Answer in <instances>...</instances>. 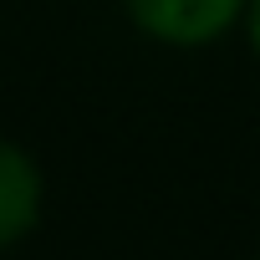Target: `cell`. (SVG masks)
<instances>
[{
    "label": "cell",
    "mask_w": 260,
    "mask_h": 260,
    "mask_svg": "<svg viewBox=\"0 0 260 260\" xmlns=\"http://www.w3.org/2000/svg\"><path fill=\"white\" fill-rule=\"evenodd\" d=\"M127 21L164 46H209L245 21V0H122Z\"/></svg>",
    "instance_id": "cell-1"
},
{
    "label": "cell",
    "mask_w": 260,
    "mask_h": 260,
    "mask_svg": "<svg viewBox=\"0 0 260 260\" xmlns=\"http://www.w3.org/2000/svg\"><path fill=\"white\" fill-rule=\"evenodd\" d=\"M41 204H46L41 164H36L21 143H6V138H0V250L21 245V240L36 230Z\"/></svg>",
    "instance_id": "cell-2"
},
{
    "label": "cell",
    "mask_w": 260,
    "mask_h": 260,
    "mask_svg": "<svg viewBox=\"0 0 260 260\" xmlns=\"http://www.w3.org/2000/svg\"><path fill=\"white\" fill-rule=\"evenodd\" d=\"M240 26H245V36H250V51L260 56V0H245V21H240Z\"/></svg>",
    "instance_id": "cell-3"
}]
</instances>
